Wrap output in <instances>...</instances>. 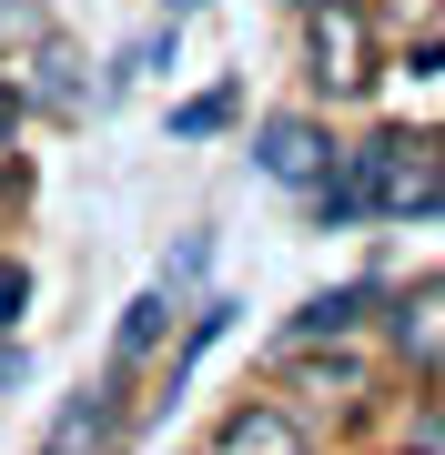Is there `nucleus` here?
Returning a JSON list of instances; mask_svg holds the SVG:
<instances>
[{
  "label": "nucleus",
  "mask_w": 445,
  "mask_h": 455,
  "mask_svg": "<svg viewBox=\"0 0 445 455\" xmlns=\"http://www.w3.org/2000/svg\"><path fill=\"white\" fill-rule=\"evenodd\" d=\"M304 61H314V92H364L375 82V20L364 0H304Z\"/></svg>",
  "instance_id": "1"
},
{
  "label": "nucleus",
  "mask_w": 445,
  "mask_h": 455,
  "mask_svg": "<svg viewBox=\"0 0 445 455\" xmlns=\"http://www.w3.org/2000/svg\"><path fill=\"white\" fill-rule=\"evenodd\" d=\"M375 212H385V223L445 212V142H405V132H385V142H375Z\"/></svg>",
  "instance_id": "2"
},
{
  "label": "nucleus",
  "mask_w": 445,
  "mask_h": 455,
  "mask_svg": "<svg viewBox=\"0 0 445 455\" xmlns=\"http://www.w3.org/2000/svg\"><path fill=\"white\" fill-rule=\"evenodd\" d=\"M122 445V374H101V385H82L61 405V425H51L41 455H112Z\"/></svg>",
  "instance_id": "3"
},
{
  "label": "nucleus",
  "mask_w": 445,
  "mask_h": 455,
  "mask_svg": "<svg viewBox=\"0 0 445 455\" xmlns=\"http://www.w3.org/2000/svg\"><path fill=\"white\" fill-rule=\"evenodd\" d=\"M253 163H264L274 182H324V172H334V142H324L304 112H274L264 132H253Z\"/></svg>",
  "instance_id": "4"
},
{
  "label": "nucleus",
  "mask_w": 445,
  "mask_h": 455,
  "mask_svg": "<svg viewBox=\"0 0 445 455\" xmlns=\"http://www.w3.org/2000/svg\"><path fill=\"white\" fill-rule=\"evenodd\" d=\"M20 61H31V82H11V92L31 101V112H82V101H91V92H82V61H71V41H61V31H41Z\"/></svg>",
  "instance_id": "5"
},
{
  "label": "nucleus",
  "mask_w": 445,
  "mask_h": 455,
  "mask_svg": "<svg viewBox=\"0 0 445 455\" xmlns=\"http://www.w3.org/2000/svg\"><path fill=\"white\" fill-rule=\"evenodd\" d=\"M375 304H385L375 283H334V293H314V304L294 314V324H283V355H304V344H324V334L345 344V334H354V324H364Z\"/></svg>",
  "instance_id": "6"
},
{
  "label": "nucleus",
  "mask_w": 445,
  "mask_h": 455,
  "mask_svg": "<svg viewBox=\"0 0 445 455\" xmlns=\"http://www.w3.org/2000/svg\"><path fill=\"white\" fill-rule=\"evenodd\" d=\"M213 455H314V435L283 405H233L223 435H213Z\"/></svg>",
  "instance_id": "7"
},
{
  "label": "nucleus",
  "mask_w": 445,
  "mask_h": 455,
  "mask_svg": "<svg viewBox=\"0 0 445 455\" xmlns=\"http://www.w3.org/2000/svg\"><path fill=\"white\" fill-rule=\"evenodd\" d=\"M395 355L415 374H445V283H425V293L395 304Z\"/></svg>",
  "instance_id": "8"
},
{
  "label": "nucleus",
  "mask_w": 445,
  "mask_h": 455,
  "mask_svg": "<svg viewBox=\"0 0 445 455\" xmlns=\"http://www.w3.org/2000/svg\"><path fill=\"white\" fill-rule=\"evenodd\" d=\"M314 212H324V233H345V223H364V212H375V142H354L345 172L314 182Z\"/></svg>",
  "instance_id": "9"
},
{
  "label": "nucleus",
  "mask_w": 445,
  "mask_h": 455,
  "mask_svg": "<svg viewBox=\"0 0 445 455\" xmlns=\"http://www.w3.org/2000/svg\"><path fill=\"white\" fill-rule=\"evenodd\" d=\"M163 324H172V293H142V304L122 314V334H112V374H132L152 344H163Z\"/></svg>",
  "instance_id": "10"
},
{
  "label": "nucleus",
  "mask_w": 445,
  "mask_h": 455,
  "mask_svg": "<svg viewBox=\"0 0 445 455\" xmlns=\"http://www.w3.org/2000/svg\"><path fill=\"white\" fill-rule=\"evenodd\" d=\"M223 122H233V92H193V101L172 112V142H213Z\"/></svg>",
  "instance_id": "11"
},
{
  "label": "nucleus",
  "mask_w": 445,
  "mask_h": 455,
  "mask_svg": "<svg viewBox=\"0 0 445 455\" xmlns=\"http://www.w3.org/2000/svg\"><path fill=\"white\" fill-rule=\"evenodd\" d=\"M51 31V0H0V51H31Z\"/></svg>",
  "instance_id": "12"
},
{
  "label": "nucleus",
  "mask_w": 445,
  "mask_h": 455,
  "mask_svg": "<svg viewBox=\"0 0 445 455\" xmlns=\"http://www.w3.org/2000/svg\"><path fill=\"white\" fill-rule=\"evenodd\" d=\"M163 61H172V31L132 41V51H122V61H112V92H122V82H142V71H163Z\"/></svg>",
  "instance_id": "13"
},
{
  "label": "nucleus",
  "mask_w": 445,
  "mask_h": 455,
  "mask_svg": "<svg viewBox=\"0 0 445 455\" xmlns=\"http://www.w3.org/2000/svg\"><path fill=\"white\" fill-rule=\"evenodd\" d=\"M314 395H364V355H334V364H304Z\"/></svg>",
  "instance_id": "14"
},
{
  "label": "nucleus",
  "mask_w": 445,
  "mask_h": 455,
  "mask_svg": "<svg viewBox=\"0 0 445 455\" xmlns=\"http://www.w3.org/2000/svg\"><path fill=\"white\" fill-rule=\"evenodd\" d=\"M31 314V263H0V334Z\"/></svg>",
  "instance_id": "15"
},
{
  "label": "nucleus",
  "mask_w": 445,
  "mask_h": 455,
  "mask_svg": "<svg viewBox=\"0 0 445 455\" xmlns=\"http://www.w3.org/2000/svg\"><path fill=\"white\" fill-rule=\"evenodd\" d=\"M405 455H445V415H415V435H405Z\"/></svg>",
  "instance_id": "16"
},
{
  "label": "nucleus",
  "mask_w": 445,
  "mask_h": 455,
  "mask_svg": "<svg viewBox=\"0 0 445 455\" xmlns=\"http://www.w3.org/2000/svg\"><path fill=\"white\" fill-rule=\"evenodd\" d=\"M20 374H31V364H20V344H0V395H11Z\"/></svg>",
  "instance_id": "17"
},
{
  "label": "nucleus",
  "mask_w": 445,
  "mask_h": 455,
  "mask_svg": "<svg viewBox=\"0 0 445 455\" xmlns=\"http://www.w3.org/2000/svg\"><path fill=\"white\" fill-rule=\"evenodd\" d=\"M415 71H445V41H425V51H415Z\"/></svg>",
  "instance_id": "18"
},
{
  "label": "nucleus",
  "mask_w": 445,
  "mask_h": 455,
  "mask_svg": "<svg viewBox=\"0 0 445 455\" xmlns=\"http://www.w3.org/2000/svg\"><path fill=\"white\" fill-rule=\"evenodd\" d=\"M152 11H172V20H182V11H203V0H152Z\"/></svg>",
  "instance_id": "19"
}]
</instances>
